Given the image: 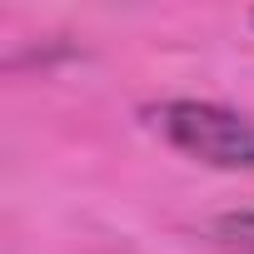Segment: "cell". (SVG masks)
Instances as JSON below:
<instances>
[{"instance_id": "6da1fadb", "label": "cell", "mask_w": 254, "mask_h": 254, "mask_svg": "<svg viewBox=\"0 0 254 254\" xmlns=\"http://www.w3.org/2000/svg\"><path fill=\"white\" fill-rule=\"evenodd\" d=\"M145 130H155L175 155L204 165V170H254V115L234 110L224 100H194V95H175V100H155L140 110Z\"/></svg>"}, {"instance_id": "7a4b0ae2", "label": "cell", "mask_w": 254, "mask_h": 254, "mask_svg": "<svg viewBox=\"0 0 254 254\" xmlns=\"http://www.w3.org/2000/svg\"><path fill=\"white\" fill-rule=\"evenodd\" d=\"M209 239H214L224 254H254V209L219 214V219L209 224Z\"/></svg>"}, {"instance_id": "3957f363", "label": "cell", "mask_w": 254, "mask_h": 254, "mask_svg": "<svg viewBox=\"0 0 254 254\" xmlns=\"http://www.w3.org/2000/svg\"><path fill=\"white\" fill-rule=\"evenodd\" d=\"M249 25H254V10H249Z\"/></svg>"}]
</instances>
